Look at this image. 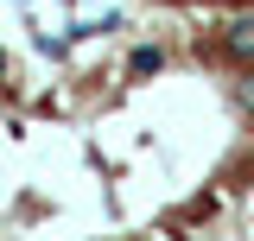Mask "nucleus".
<instances>
[{
	"label": "nucleus",
	"instance_id": "nucleus-1",
	"mask_svg": "<svg viewBox=\"0 0 254 241\" xmlns=\"http://www.w3.org/2000/svg\"><path fill=\"white\" fill-rule=\"evenodd\" d=\"M159 63H165V51H159V45H140V51H133V63H127V70H133V76H153Z\"/></svg>",
	"mask_w": 254,
	"mask_h": 241
},
{
	"label": "nucleus",
	"instance_id": "nucleus-2",
	"mask_svg": "<svg viewBox=\"0 0 254 241\" xmlns=\"http://www.w3.org/2000/svg\"><path fill=\"white\" fill-rule=\"evenodd\" d=\"M222 45H229V51H235V58H254V19H242V26L229 32V38H222Z\"/></svg>",
	"mask_w": 254,
	"mask_h": 241
},
{
	"label": "nucleus",
	"instance_id": "nucleus-3",
	"mask_svg": "<svg viewBox=\"0 0 254 241\" xmlns=\"http://www.w3.org/2000/svg\"><path fill=\"white\" fill-rule=\"evenodd\" d=\"M0 76H6V58H0Z\"/></svg>",
	"mask_w": 254,
	"mask_h": 241
}]
</instances>
